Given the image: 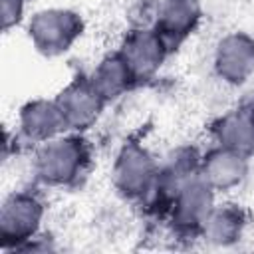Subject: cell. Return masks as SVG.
<instances>
[{
	"instance_id": "cell-1",
	"label": "cell",
	"mask_w": 254,
	"mask_h": 254,
	"mask_svg": "<svg viewBox=\"0 0 254 254\" xmlns=\"http://www.w3.org/2000/svg\"><path fill=\"white\" fill-rule=\"evenodd\" d=\"M91 165V147L81 133L67 131L34 151L32 171L38 183L50 189L75 187Z\"/></svg>"
},
{
	"instance_id": "cell-2",
	"label": "cell",
	"mask_w": 254,
	"mask_h": 254,
	"mask_svg": "<svg viewBox=\"0 0 254 254\" xmlns=\"http://www.w3.org/2000/svg\"><path fill=\"white\" fill-rule=\"evenodd\" d=\"M46 204L34 190H16L0 206V248L4 252L30 250L40 238Z\"/></svg>"
},
{
	"instance_id": "cell-3",
	"label": "cell",
	"mask_w": 254,
	"mask_h": 254,
	"mask_svg": "<svg viewBox=\"0 0 254 254\" xmlns=\"http://www.w3.org/2000/svg\"><path fill=\"white\" fill-rule=\"evenodd\" d=\"M85 30V22L79 12L71 8H42L28 18L26 32L42 56L56 58L73 48V44L81 38Z\"/></svg>"
},
{
	"instance_id": "cell-4",
	"label": "cell",
	"mask_w": 254,
	"mask_h": 254,
	"mask_svg": "<svg viewBox=\"0 0 254 254\" xmlns=\"http://www.w3.org/2000/svg\"><path fill=\"white\" fill-rule=\"evenodd\" d=\"M159 177V161L139 141H125L113 161L115 190L133 202H147Z\"/></svg>"
},
{
	"instance_id": "cell-5",
	"label": "cell",
	"mask_w": 254,
	"mask_h": 254,
	"mask_svg": "<svg viewBox=\"0 0 254 254\" xmlns=\"http://www.w3.org/2000/svg\"><path fill=\"white\" fill-rule=\"evenodd\" d=\"M216 204V192L200 179V175L187 181L175 194L169 206V222L179 236L194 238L200 236V230Z\"/></svg>"
},
{
	"instance_id": "cell-6",
	"label": "cell",
	"mask_w": 254,
	"mask_h": 254,
	"mask_svg": "<svg viewBox=\"0 0 254 254\" xmlns=\"http://www.w3.org/2000/svg\"><path fill=\"white\" fill-rule=\"evenodd\" d=\"M173 46L153 26H137L125 34L119 46V54L133 69L139 81L151 79L167 62Z\"/></svg>"
},
{
	"instance_id": "cell-7",
	"label": "cell",
	"mask_w": 254,
	"mask_h": 254,
	"mask_svg": "<svg viewBox=\"0 0 254 254\" xmlns=\"http://www.w3.org/2000/svg\"><path fill=\"white\" fill-rule=\"evenodd\" d=\"M54 99L62 109L69 131L75 133H83L93 127L107 105V101L99 95L87 75L73 77L67 85H64V89H60Z\"/></svg>"
},
{
	"instance_id": "cell-8",
	"label": "cell",
	"mask_w": 254,
	"mask_h": 254,
	"mask_svg": "<svg viewBox=\"0 0 254 254\" xmlns=\"http://www.w3.org/2000/svg\"><path fill=\"white\" fill-rule=\"evenodd\" d=\"M212 67L218 79L240 87L254 75V38L246 32H230L214 46Z\"/></svg>"
},
{
	"instance_id": "cell-9",
	"label": "cell",
	"mask_w": 254,
	"mask_h": 254,
	"mask_svg": "<svg viewBox=\"0 0 254 254\" xmlns=\"http://www.w3.org/2000/svg\"><path fill=\"white\" fill-rule=\"evenodd\" d=\"M67 131L69 127L56 99H32L20 107L18 139L28 145L40 147Z\"/></svg>"
},
{
	"instance_id": "cell-10",
	"label": "cell",
	"mask_w": 254,
	"mask_h": 254,
	"mask_svg": "<svg viewBox=\"0 0 254 254\" xmlns=\"http://www.w3.org/2000/svg\"><path fill=\"white\" fill-rule=\"evenodd\" d=\"M200 179L214 192H228L242 185L248 175V157L226 147L214 145L200 159Z\"/></svg>"
},
{
	"instance_id": "cell-11",
	"label": "cell",
	"mask_w": 254,
	"mask_h": 254,
	"mask_svg": "<svg viewBox=\"0 0 254 254\" xmlns=\"http://www.w3.org/2000/svg\"><path fill=\"white\" fill-rule=\"evenodd\" d=\"M200 0H155L153 26L175 48L187 40L200 24Z\"/></svg>"
},
{
	"instance_id": "cell-12",
	"label": "cell",
	"mask_w": 254,
	"mask_h": 254,
	"mask_svg": "<svg viewBox=\"0 0 254 254\" xmlns=\"http://www.w3.org/2000/svg\"><path fill=\"white\" fill-rule=\"evenodd\" d=\"M212 139L218 147L250 157L254 153V101H246L212 123Z\"/></svg>"
},
{
	"instance_id": "cell-13",
	"label": "cell",
	"mask_w": 254,
	"mask_h": 254,
	"mask_svg": "<svg viewBox=\"0 0 254 254\" xmlns=\"http://www.w3.org/2000/svg\"><path fill=\"white\" fill-rule=\"evenodd\" d=\"M87 77L107 103L119 99L139 83L133 69L129 67V64L123 60L119 52H113L101 58Z\"/></svg>"
},
{
	"instance_id": "cell-14",
	"label": "cell",
	"mask_w": 254,
	"mask_h": 254,
	"mask_svg": "<svg viewBox=\"0 0 254 254\" xmlns=\"http://www.w3.org/2000/svg\"><path fill=\"white\" fill-rule=\"evenodd\" d=\"M248 224V212L234 202H224V204H214L212 212L208 214L200 238H204L212 246H232L236 244Z\"/></svg>"
},
{
	"instance_id": "cell-15",
	"label": "cell",
	"mask_w": 254,
	"mask_h": 254,
	"mask_svg": "<svg viewBox=\"0 0 254 254\" xmlns=\"http://www.w3.org/2000/svg\"><path fill=\"white\" fill-rule=\"evenodd\" d=\"M26 6H28V0H0V20H2L4 32H10L12 28L24 22Z\"/></svg>"
}]
</instances>
